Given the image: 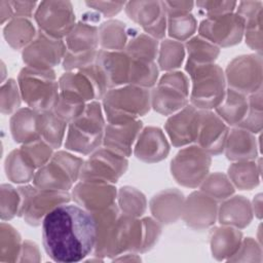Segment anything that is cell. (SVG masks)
I'll return each mask as SVG.
<instances>
[{"label": "cell", "instance_id": "obj_1", "mask_svg": "<svg viewBox=\"0 0 263 263\" xmlns=\"http://www.w3.org/2000/svg\"><path fill=\"white\" fill-rule=\"evenodd\" d=\"M42 243L48 257L60 263H74L92 254L96 223L91 213L78 204L64 203L42 221Z\"/></svg>", "mask_w": 263, "mask_h": 263}, {"label": "cell", "instance_id": "obj_2", "mask_svg": "<svg viewBox=\"0 0 263 263\" xmlns=\"http://www.w3.org/2000/svg\"><path fill=\"white\" fill-rule=\"evenodd\" d=\"M106 124L102 103H87L83 112L68 124L64 143L66 150L89 155L102 146Z\"/></svg>", "mask_w": 263, "mask_h": 263}, {"label": "cell", "instance_id": "obj_3", "mask_svg": "<svg viewBox=\"0 0 263 263\" xmlns=\"http://www.w3.org/2000/svg\"><path fill=\"white\" fill-rule=\"evenodd\" d=\"M107 123L125 124L139 120L151 109L150 89L126 84L109 89L102 99Z\"/></svg>", "mask_w": 263, "mask_h": 263}, {"label": "cell", "instance_id": "obj_4", "mask_svg": "<svg viewBox=\"0 0 263 263\" xmlns=\"http://www.w3.org/2000/svg\"><path fill=\"white\" fill-rule=\"evenodd\" d=\"M191 87L189 104L198 110H214L223 100L227 89L224 70L214 64H185Z\"/></svg>", "mask_w": 263, "mask_h": 263}, {"label": "cell", "instance_id": "obj_5", "mask_svg": "<svg viewBox=\"0 0 263 263\" xmlns=\"http://www.w3.org/2000/svg\"><path fill=\"white\" fill-rule=\"evenodd\" d=\"M22 100L38 112L52 110L59 99V80L53 70H38L25 66L18 73Z\"/></svg>", "mask_w": 263, "mask_h": 263}, {"label": "cell", "instance_id": "obj_6", "mask_svg": "<svg viewBox=\"0 0 263 263\" xmlns=\"http://www.w3.org/2000/svg\"><path fill=\"white\" fill-rule=\"evenodd\" d=\"M83 161L70 151L58 150L46 164L36 171L33 184L39 189L70 191L79 181Z\"/></svg>", "mask_w": 263, "mask_h": 263}, {"label": "cell", "instance_id": "obj_7", "mask_svg": "<svg viewBox=\"0 0 263 263\" xmlns=\"http://www.w3.org/2000/svg\"><path fill=\"white\" fill-rule=\"evenodd\" d=\"M190 82L181 71L165 72L150 90L151 108L157 113L171 116L189 104Z\"/></svg>", "mask_w": 263, "mask_h": 263}, {"label": "cell", "instance_id": "obj_8", "mask_svg": "<svg viewBox=\"0 0 263 263\" xmlns=\"http://www.w3.org/2000/svg\"><path fill=\"white\" fill-rule=\"evenodd\" d=\"M21 195L18 217L25 222L37 227L42 224L45 216L57 206L71 201L70 191L39 189L34 184H25L17 187Z\"/></svg>", "mask_w": 263, "mask_h": 263}, {"label": "cell", "instance_id": "obj_9", "mask_svg": "<svg viewBox=\"0 0 263 263\" xmlns=\"http://www.w3.org/2000/svg\"><path fill=\"white\" fill-rule=\"evenodd\" d=\"M212 157L202 148L188 145L175 155L171 161V174L178 184L187 188L199 187L209 175Z\"/></svg>", "mask_w": 263, "mask_h": 263}, {"label": "cell", "instance_id": "obj_10", "mask_svg": "<svg viewBox=\"0 0 263 263\" xmlns=\"http://www.w3.org/2000/svg\"><path fill=\"white\" fill-rule=\"evenodd\" d=\"M127 157L101 146L83 161L79 180H93L116 184L127 171Z\"/></svg>", "mask_w": 263, "mask_h": 263}, {"label": "cell", "instance_id": "obj_11", "mask_svg": "<svg viewBox=\"0 0 263 263\" xmlns=\"http://www.w3.org/2000/svg\"><path fill=\"white\" fill-rule=\"evenodd\" d=\"M39 31L57 39H64L76 25L70 1H41L34 13Z\"/></svg>", "mask_w": 263, "mask_h": 263}, {"label": "cell", "instance_id": "obj_12", "mask_svg": "<svg viewBox=\"0 0 263 263\" xmlns=\"http://www.w3.org/2000/svg\"><path fill=\"white\" fill-rule=\"evenodd\" d=\"M227 87L247 96L262 88L261 54H241L231 60L225 71Z\"/></svg>", "mask_w": 263, "mask_h": 263}, {"label": "cell", "instance_id": "obj_13", "mask_svg": "<svg viewBox=\"0 0 263 263\" xmlns=\"http://www.w3.org/2000/svg\"><path fill=\"white\" fill-rule=\"evenodd\" d=\"M198 35L219 48L238 44L243 38L245 22L234 12L205 17L198 25Z\"/></svg>", "mask_w": 263, "mask_h": 263}, {"label": "cell", "instance_id": "obj_14", "mask_svg": "<svg viewBox=\"0 0 263 263\" xmlns=\"http://www.w3.org/2000/svg\"><path fill=\"white\" fill-rule=\"evenodd\" d=\"M67 47L63 39H57L38 30L35 39L22 50L23 62L27 67L38 70H53L61 64Z\"/></svg>", "mask_w": 263, "mask_h": 263}, {"label": "cell", "instance_id": "obj_15", "mask_svg": "<svg viewBox=\"0 0 263 263\" xmlns=\"http://www.w3.org/2000/svg\"><path fill=\"white\" fill-rule=\"evenodd\" d=\"M124 10L127 16L144 33L159 40L165 36L167 15L163 1H129L125 2Z\"/></svg>", "mask_w": 263, "mask_h": 263}, {"label": "cell", "instance_id": "obj_16", "mask_svg": "<svg viewBox=\"0 0 263 263\" xmlns=\"http://www.w3.org/2000/svg\"><path fill=\"white\" fill-rule=\"evenodd\" d=\"M71 197L85 211L96 213L116 203L117 189L108 182L79 180L71 190Z\"/></svg>", "mask_w": 263, "mask_h": 263}, {"label": "cell", "instance_id": "obj_17", "mask_svg": "<svg viewBox=\"0 0 263 263\" xmlns=\"http://www.w3.org/2000/svg\"><path fill=\"white\" fill-rule=\"evenodd\" d=\"M218 201L202 191L191 192L184 200L182 219L185 224L195 230L212 227L218 218Z\"/></svg>", "mask_w": 263, "mask_h": 263}, {"label": "cell", "instance_id": "obj_18", "mask_svg": "<svg viewBox=\"0 0 263 263\" xmlns=\"http://www.w3.org/2000/svg\"><path fill=\"white\" fill-rule=\"evenodd\" d=\"M229 133L228 125L213 111L199 110V121L195 144L211 156L224 151Z\"/></svg>", "mask_w": 263, "mask_h": 263}, {"label": "cell", "instance_id": "obj_19", "mask_svg": "<svg viewBox=\"0 0 263 263\" xmlns=\"http://www.w3.org/2000/svg\"><path fill=\"white\" fill-rule=\"evenodd\" d=\"M199 121V110L188 104L180 111L171 115L164 129L175 147H185L195 143Z\"/></svg>", "mask_w": 263, "mask_h": 263}, {"label": "cell", "instance_id": "obj_20", "mask_svg": "<svg viewBox=\"0 0 263 263\" xmlns=\"http://www.w3.org/2000/svg\"><path fill=\"white\" fill-rule=\"evenodd\" d=\"M95 64L108 90L128 84L130 59L123 50L99 49Z\"/></svg>", "mask_w": 263, "mask_h": 263}, {"label": "cell", "instance_id": "obj_21", "mask_svg": "<svg viewBox=\"0 0 263 263\" xmlns=\"http://www.w3.org/2000/svg\"><path fill=\"white\" fill-rule=\"evenodd\" d=\"M143 239L142 219L120 213L113 236L110 258L124 253H140Z\"/></svg>", "mask_w": 263, "mask_h": 263}, {"label": "cell", "instance_id": "obj_22", "mask_svg": "<svg viewBox=\"0 0 263 263\" xmlns=\"http://www.w3.org/2000/svg\"><path fill=\"white\" fill-rule=\"evenodd\" d=\"M170 149L164 133L159 127L147 126L140 132L133 152L143 162L156 163L167 157Z\"/></svg>", "mask_w": 263, "mask_h": 263}, {"label": "cell", "instance_id": "obj_23", "mask_svg": "<svg viewBox=\"0 0 263 263\" xmlns=\"http://www.w3.org/2000/svg\"><path fill=\"white\" fill-rule=\"evenodd\" d=\"M96 223V243L92 255L98 259L110 258L111 247L120 211L116 203L111 206L91 213Z\"/></svg>", "mask_w": 263, "mask_h": 263}, {"label": "cell", "instance_id": "obj_24", "mask_svg": "<svg viewBox=\"0 0 263 263\" xmlns=\"http://www.w3.org/2000/svg\"><path fill=\"white\" fill-rule=\"evenodd\" d=\"M184 194L176 189H163L156 193L149 201L152 217L162 225L176 223L182 217Z\"/></svg>", "mask_w": 263, "mask_h": 263}, {"label": "cell", "instance_id": "obj_25", "mask_svg": "<svg viewBox=\"0 0 263 263\" xmlns=\"http://www.w3.org/2000/svg\"><path fill=\"white\" fill-rule=\"evenodd\" d=\"M142 128L143 122L140 119L125 124L107 123L102 146L129 157L133 152V146Z\"/></svg>", "mask_w": 263, "mask_h": 263}, {"label": "cell", "instance_id": "obj_26", "mask_svg": "<svg viewBox=\"0 0 263 263\" xmlns=\"http://www.w3.org/2000/svg\"><path fill=\"white\" fill-rule=\"evenodd\" d=\"M9 128L13 140L18 144H28L41 138V112L23 107L11 114Z\"/></svg>", "mask_w": 263, "mask_h": 263}, {"label": "cell", "instance_id": "obj_27", "mask_svg": "<svg viewBox=\"0 0 263 263\" xmlns=\"http://www.w3.org/2000/svg\"><path fill=\"white\" fill-rule=\"evenodd\" d=\"M255 134L240 127H232L227 136L224 153L230 161L254 160L258 154Z\"/></svg>", "mask_w": 263, "mask_h": 263}, {"label": "cell", "instance_id": "obj_28", "mask_svg": "<svg viewBox=\"0 0 263 263\" xmlns=\"http://www.w3.org/2000/svg\"><path fill=\"white\" fill-rule=\"evenodd\" d=\"M253 209L250 200L242 195L230 196L218 208V220L222 225L238 229L247 227L253 220Z\"/></svg>", "mask_w": 263, "mask_h": 263}, {"label": "cell", "instance_id": "obj_29", "mask_svg": "<svg viewBox=\"0 0 263 263\" xmlns=\"http://www.w3.org/2000/svg\"><path fill=\"white\" fill-rule=\"evenodd\" d=\"M242 240L240 229L229 225L214 227L210 232V248L215 259L228 260L238 250Z\"/></svg>", "mask_w": 263, "mask_h": 263}, {"label": "cell", "instance_id": "obj_30", "mask_svg": "<svg viewBox=\"0 0 263 263\" xmlns=\"http://www.w3.org/2000/svg\"><path fill=\"white\" fill-rule=\"evenodd\" d=\"M215 113L229 126L236 127L249 111L248 96L227 87L221 103L214 109Z\"/></svg>", "mask_w": 263, "mask_h": 263}, {"label": "cell", "instance_id": "obj_31", "mask_svg": "<svg viewBox=\"0 0 263 263\" xmlns=\"http://www.w3.org/2000/svg\"><path fill=\"white\" fill-rule=\"evenodd\" d=\"M67 51L86 53L99 50V28L91 23L80 21L65 38Z\"/></svg>", "mask_w": 263, "mask_h": 263}, {"label": "cell", "instance_id": "obj_32", "mask_svg": "<svg viewBox=\"0 0 263 263\" xmlns=\"http://www.w3.org/2000/svg\"><path fill=\"white\" fill-rule=\"evenodd\" d=\"M38 31L30 18L14 16L3 28V36L7 44L15 49L23 50L36 37Z\"/></svg>", "mask_w": 263, "mask_h": 263}, {"label": "cell", "instance_id": "obj_33", "mask_svg": "<svg viewBox=\"0 0 263 263\" xmlns=\"http://www.w3.org/2000/svg\"><path fill=\"white\" fill-rule=\"evenodd\" d=\"M128 41L126 25L118 20H108L99 27V46L101 49L121 51Z\"/></svg>", "mask_w": 263, "mask_h": 263}, {"label": "cell", "instance_id": "obj_34", "mask_svg": "<svg viewBox=\"0 0 263 263\" xmlns=\"http://www.w3.org/2000/svg\"><path fill=\"white\" fill-rule=\"evenodd\" d=\"M261 167L254 160L234 161L229 165L227 176L234 188L239 190H252L260 181Z\"/></svg>", "mask_w": 263, "mask_h": 263}, {"label": "cell", "instance_id": "obj_35", "mask_svg": "<svg viewBox=\"0 0 263 263\" xmlns=\"http://www.w3.org/2000/svg\"><path fill=\"white\" fill-rule=\"evenodd\" d=\"M159 42L146 33L129 35L123 51L132 59L140 62H155L158 54Z\"/></svg>", "mask_w": 263, "mask_h": 263}, {"label": "cell", "instance_id": "obj_36", "mask_svg": "<svg viewBox=\"0 0 263 263\" xmlns=\"http://www.w3.org/2000/svg\"><path fill=\"white\" fill-rule=\"evenodd\" d=\"M5 175L9 181L25 185L33 181L36 168L26 158L21 149H14L6 156L4 162Z\"/></svg>", "mask_w": 263, "mask_h": 263}, {"label": "cell", "instance_id": "obj_37", "mask_svg": "<svg viewBox=\"0 0 263 263\" xmlns=\"http://www.w3.org/2000/svg\"><path fill=\"white\" fill-rule=\"evenodd\" d=\"M184 45L187 52L186 63L193 65L214 64L220 54V48L218 46L199 35L191 37Z\"/></svg>", "mask_w": 263, "mask_h": 263}, {"label": "cell", "instance_id": "obj_38", "mask_svg": "<svg viewBox=\"0 0 263 263\" xmlns=\"http://www.w3.org/2000/svg\"><path fill=\"white\" fill-rule=\"evenodd\" d=\"M116 204L121 214L140 218L146 212L147 199L144 193L132 186H122L117 190Z\"/></svg>", "mask_w": 263, "mask_h": 263}, {"label": "cell", "instance_id": "obj_39", "mask_svg": "<svg viewBox=\"0 0 263 263\" xmlns=\"http://www.w3.org/2000/svg\"><path fill=\"white\" fill-rule=\"evenodd\" d=\"M185 54V45L182 42L173 39H164L159 43L157 66L161 71H176L182 66Z\"/></svg>", "mask_w": 263, "mask_h": 263}, {"label": "cell", "instance_id": "obj_40", "mask_svg": "<svg viewBox=\"0 0 263 263\" xmlns=\"http://www.w3.org/2000/svg\"><path fill=\"white\" fill-rule=\"evenodd\" d=\"M168 36L176 41H187L197 30V21L191 12L166 13Z\"/></svg>", "mask_w": 263, "mask_h": 263}, {"label": "cell", "instance_id": "obj_41", "mask_svg": "<svg viewBox=\"0 0 263 263\" xmlns=\"http://www.w3.org/2000/svg\"><path fill=\"white\" fill-rule=\"evenodd\" d=\"M68 124L52 110L41 112V138L53 149H59L65 140Z\"/></svg>", "mask_w": 263, "mask_h": 263}, {"label": "cell", "instance_id": "obj_42", "mask_svg": "<svg viewBox=\"0 0 263 263\" xmlns=\"http://www.w3.org/2000/svg\"><path fill=\"white\" fill-rule=\"evenodd\" d=\"M22 246L23 241L18 231L12 225L2 221L0 225V262L18 261Z\"/></svg>", "mask_w": 263, "mask_h": 263}, {"label": "cell", "instance_id": "obj_43", "mask_svg": "<svg viewBox=\"0 0 263 263\" xmlns=\"http://www.w3.org/2000/svg\"><path fill=\"white\" fill-rule=\"evenodd\" d=\"M158 75L159 68L155 62L148 63L130 59L128 84L150 89L157 83Z\"/></svg>", "mask_w": 263, "mask_h": 263}, {"label": "cell", "instance_id": "obj_44", "mask_svg": "<svg viewBox=\"0 0 263 263\" xmlns=\"http://www.w3.org/2000/svg\"><path fill=\"white\" fill-rule=\"evenodd\" d=\"M199 187L200 191L217 201H223L232 196L235 190L228 176L220 172L209 173Z\"/></svg>", "mask_w": 263, "mask_h": 263}, {"label": "cell", "instance_id": "obj_45", "mask_svg": "<svg viewBox=\"0 0 263 263\" xmlns=\"http://www.w3.org/2000/svg\"><path fill=\"white\" fill-rule=\"evenodd\" d=\"M249 111L245 119L238 126L253 134H258L262 130V88L248 96Z\"/></svg>", "mask_w": 263, "mask_h": 263}, {"label": "cell", "instance_id": "obj_46", "mask_svg": "<svg viewBox=\"0 0 263 263\" xmlns=\"http://www.w3.org/2000/svg\"><path fill=\"white\" fill-rule=\"evenodd\" d=\"M21 195L17 188L9 184L0 186V217L2 221H9L20 215Z\"/></svg>", "mask_w": 263, "mask_h": 263}, {"label": "cell", "instance_id": "obj_47", "mask_svg": "<svg viewBox=\"0 0 263 263\" xmlns=\"http://www.w3.org/2000/svg\"><path fill=\"white\" fill-rule=\"evenodd\" d=\"M20 149L36 170L46 164L54 153V149L43 139L24 144Z\"/></svg>", "mask_w": 263, "mask_h": 263}, {"label": "cell", "instance_id": "obj_48", "mask_svg": "<svg viewBox=\"0 0 263 263\" xmlns=\"http://www.w3.org/2000/svg\"><path fill=\"white\" fill-rule=\"evenodd\" d=\"M22 96L18 88L17 81L14 79H7L2 82L0 88V111L4 115L13 114L21 108Z\"/></svg>", "mask_w": 263, "mask_h": 263}, {"label": "cell", "instance_id": "obj_49", "mask_svg": "<svg viewBox=\"0 0 263 263\" xmlns=\"http://www.w3.org/2000/svg\"><path fill=\"white\" fill-rule=\"evenodd\" d=\"M195 5L199 11L204 14L206 17H214L232 13L235 11L237 2L235 1H215V0H205L197 1Z\"/></svg>", "mask_w": 263, "mask_h": 263}, {"label": "cell", "instance_id": "obj_50", "mask_svg": "<svg viewBox=\"0 0 263 263\" xmlns=\"http://www.w3.org/2000/svg\"><path fill=\"white\" fill-rule=\"evenodd\" d=\"M143 225V239L142 247L140 253H146L150 251L154 245L157 242L160 234H161V226L156 219L153 217H145L142 218Z\"/></svg>", "mask_w": 263, "mask_h": 263}, {"label": "cell", "instance_id": "obj_51", "mask_svg": "<svg viewBox=\"0 0 263 263\" xmlns=\"http://www.w3.org/2000/svg\"><path fill=\"white\" fill-rule=\"evenodd\" d=\"M243 37L248 46L258 54L262 51V14L245 23Z\"/></svg>", "mask_w": 263, "mask_h": 263}, {"label": "cell", "instance_id": "obj_52", "mask_svg": "<svg viewBox=\"0 0 263 263\" xmlns=\"http://www.w3.org/2000/svg\"><path fill=\"white\" fill-rule=\"evenodd\" d=\"M261 247L252 237H247L241 240V243L236 253L227 261H255L256 255L261 256Z\"/></svg>", "mask_w": 263, "mask_h": 263}, {"label": "cell", "instance_id": "obj_53", "mask_svg": "<svg viewBox=\"0 0 263 263\" xmlns=\"http://www.w3.org/2000/svg\"><path fill=\"white\" fill-rule=\"evenodd\" d=\"M262 8H263L262 1H259V0L240 1V2H237L235 13L238 14L246 23L262 14Z\"/></svg>", "mask_w": 263, "mask_h": 263}, {"label": "cell", "instance_id": "obj_54", "mask_svg": "<svg viewBox=\"0 0 263 263\" xmlns=\"http://www.w3.org/2000/svg\"><path fill=\"white\" fill-rule=\"evenodd\" d=\"M85 4L99 12V14H103L105 17L111 18L112 16L118 14L125 5V2H115V1H88Z\"/></svg>", "mask_w": 263, "mask_h": 263}, {"label": "cell", "instance_id": "obj_55", "mask_svg": "<svg viewBox=\"0 0 263 263\" xmlns=\"http://www.w3.org/2000/svg\"><path fill=\"white\" fill-rule=\"evenodd\" d=\"M38 3L36 1H10L14 16L26 18L34 16Z\"/></svg>", "mask_w": 263, "mask_h": 263}, {"label": "cell", "instance_id": "obj_56", "mask_svg": "<svg viewBox=\"0 0 263 263\" xmlns=\"http://www.w3.org/2000/svg\"><path fill=\"white\" fill-rule=\"evenodd\" d=\"M40 252L37 245L31 240H24L20 255V262H39Z\"/></svg>", "mask_w": 263, "mask_h": 263}, {"label": "cell", "instance_id": "obj_57", "mask_svg": "<svg viewBox=\"0 0 263 263\" xmlns=\"http://www.w3.org/2000/svg\"><path fill=\"white\" fill-rule=\"evenodd\" d=\"M166 13L191 12L195 2L193 1H163Z\"/></svg>", "mask_w": 263, "mask_h": 263}, {"label": "cell", "instance_id": "obj_58", "mask_svg": "<svg viewBox=\"0 0 263 263\" xmlns=\"http://www.w3.org/2000/svg\"><path fill=\"white\" fill-rule=\"evenodd\" d=\"M14 17L13 9L10 4V1L1 0L0 1V23L4 25L6 22L8 23L10 20Z\"/></svg>", "mask_w": 263, "mask_h": 263}, {"label": "cell", "instance_id": "obj_59", "mask_svg": "<svg viewBox=\"0 0 263 263\" xmlns=\"http://www.w3.org/2000/svg\"><path fill=\"white\" fill-rule=\"evenodd\" d=\"M251 204H252V209H253L254 215L258 219H261V217H262V195L260 193L257 194L254 197L253 202Z\"/></svg>", "mask_w": 263, "mask_h": 263}]
</instances>
